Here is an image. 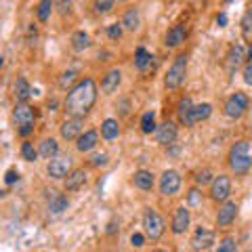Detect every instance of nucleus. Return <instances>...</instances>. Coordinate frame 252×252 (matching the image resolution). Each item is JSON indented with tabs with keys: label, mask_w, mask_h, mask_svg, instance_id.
Returning a JSON list of instances; mask_svg holds the SVG:
<instances>
[{
	"label": "nucleus",
	"mask_w": 252,
	"mask_h": 252,
	"mask_svg": "<svg viewBox=\"0 0 252 252\" xmlns=\"http://www.w3.org/2000/svg\"><path fill=\"white\" fill-rule=\"evenodd\" d=\"M114 6H116V0H93V9H94V13H99V15L112 13Z\"/></svg>",
	"instance_id": "nucleus-32"
},
{
	"label": "nucleus",
	"mask_w": 252,
	"mask_h": 252,
	"mask_svg": "<svg viewBox=\"0 0 252 252\" xmlns=\"http://www.w3.org/2000/svg\"><path fill=\"white\" fill-rule=\"evenodd\" d=\"M53 6H55V0H40V2H38V6H36V15H38V19H40L42 23L51 19Z\"/></svg>",
	"instance_id": "nucleus-28"
},
{
	"label": "nucleus",
	"mask_w": 252,
	"mask_h": 252,
	"mask_svg": "<svg viewBox=\"0 0 252 252\" xmlns=\"http://www.w3.org/2000/svg\"><path fill=\"white\" fill-rule=\"evenodd\" d=\"M225 2H233V0H225Z\"/></svg>",
	"instance_id": "nucleus-49"
},
{
	"label": "nucleus",
	"mask_w": 252,
	"mask_h": 252,
	"mask_svg": "<svg viewBox=\"0 0 252 252\" xmlns=\"http://www.w3.org/2000/svg\"><path fill=\"white\" fill-rule=\"evenodd\" d=\"M202 202H204V195L198 187H193V189H189V193H187V206H202Z\"/></svg>",
	"instance_id": "nucleus-33"
},
{
	"label": "nucleus",
	"mask_w": 252,
	"mask_h": 252,
	"mask_svg": "<svg viewBox=\"0 0 252 252\" xmlns=\"http://www.w3.org/2000/svg\"><path fill=\"white\" fill-rule=\"evenodd\" d=\"M13 94H15V99H17V103H26L28 97L32 94L30 82H28L23 76H19L17 80H15V84H13Z\"/></svg>",
	"instance_id": "nucleus-23"
},
{
	"label": "nucleus",
	"mask_w": 252,
	"mask_h": 252,
	"mask_svg": "<svg viewBox=\"0 0 252 252\" xmlns=\"http://www.w3.org/2000/svg\"><path fill=\"white\" fill-rule=\"evenodd\" d=\"M227 164L233 175L244 177L248 175L252 168V147L248 141H235L229 149V158H227Z\"/></svg>",
	"instance_id": "nucleus-2"
},
{
	"label": "nucleus",
	"mask_w": 252,
	"mask_h": 252,
	"mask_svg": "<svg viewBox=\"0 0 252 252\" xmlns=\"http://www.w3.org/2000/svg\"><path fill=\"white\" fill-rule=\"evenodd\" d=\"M248 59H252V46H250V49H248Z\"/></svg>",
	"instance_id": "nucleus-46"
},
{
	"label": "nucleus",
	"mask_w": 252,
	"mask_h": 252,
	"mask_svg": "<svg viewBox=\"0 0 252 252\" xmlns=\"http://www.w3.org/2000/svg\"><path fill=\"white\" fill-rule=\"evenodd\" d=\"M231 195V179L227 175H217L215 181L210 183V200L215 202H227Z\"/></svg>",
	"instance_id": "nucleus-7"
},
{
	"label": "nucleus",
	"mask_w": 252,
	"mask_h": 252,
	"mask_svg": "<svg viewBox=\"0 0 252 252\" xmlns=\"http://www.w3.org/2000/svg\"><path fill=\"white\" fill-rule=\"evenodd\" d=\"M122 32H124L122 23H112V26H107V36L112 38V40H120V38H122Z\"/></svg>",
	"instance_id": "nucleus-37"
},
{
	"label": "nucleus",
	"mask_w": 252,
	"mask_h": 252,
	"mask_svg": "<svg viewBox=\"0 0 252 252\" xmlns=\"http://www.w3.org/2000/svg\"><path fill=\"white\" fill-rule=\"evenodd\" d=\"M235 217H238V204H235L233 200H227L220 204V208L217 212V225L219 227H229Z\"/></svg>",
	"instance_id": "nucleus-14"
},
{
	"label": "nucleus",
	"mask_w": 252,
	"mask_h": 252,
	"mask_svg": "<svg viewBox=\"0 0 252 252\" xmlns=\"http://www.w3.org/2000/svg\"><path fill=\"white\" fill-rule=\"evenodd\" d=\"M13 122H15V126H17V132L21 137H30L32 132H34V124H36L34 107L28 105V103H15Z\"/></svg>",
	"instance_id": "nucleus-3"
},
{
	"label": "nucleus",
	"mask_w": 252,
	"mask_h": 252,
	"mask_svg": "<svg viewBox=\"0 0 252 252\" xmlns=\"http://www.w3.org/2000/svg\"><path fill=\"white\" fill-rule=\"evenodd\" d=\"M143 229H145V235L149 240H160L164 235V229H166V225H164V219L160 217V212L156 208H145L143 212Z\"/></svg>",
	"instance_id": "nucleus-5"
},
{
	"label": "nucleus",
	"mask_w": 252,
	"mask_h": 252,
	"mask_svg": "<svg viewBox=\"0 0 252 252\" xmlns=\"http://www.w3.org/2000/svg\"><path fill=\"white\" fill-rule=\"evenodd\" d=\"M244 82H246L248 86H252V61L244 65Z\"/></svg>",
	"instance_id": "nucleus-42"
},
{
	"label": "nucleus",
	"mask_w": 252,
	"mask_h": 252,
	"mask_svg": "<svg viewBox=\"0 0 252 252\" xmlns=\"http://www.w3.org/2000/svg\"><path fill=\"white\" fill-rule=\"evenodd\" d=\"M120 84H122V72L118 67H112L107 69L103 80H101V91H103V94H114L120 89Z\"/></svg>",
	"instance_id": "nucleus-16"
},
{
	"label": "nucleus",
	"mask_w": 252,
	"mask_h": 252,
	"mask_svg": "<svg viewBox=\"0 0 252 252\" xmlns=\"http://www.w3.org/2000/svg\"><path fill=\"white\" fill-rule=\"evenodd\" d=\"M242 30H244V34H248V32L252 30V9H248L246 13H244V17H242Z\"/></svg>",
	"instance_id": "nucleus-40"
},
{
	"label": "nucleus",
	"mask_w": 252,
	"mask_h": 252,
	"mask_svg": "<svg viewBox=\"0 0 252 252\" xmlns=\"http://www.w3.org/2000/svg\"><path fill=\"white\" fill-rule=\"evenodd\" d=\"M51 179H65L69 172H72V158L69 156H55L53 160H49V166H46Z\"/></svg>",
	"instance_id": "nucleus-8"
},
{
	"label": "nucleus",
	"mask_w": 252,
	"mask_h": 252,
	"mask_svg": "<svg viewBox=\"0 0 252 252\" xmlns=\"http://www.w3.org/2000/svg\"><path fill=\"white\" fill-rule=\"evenodd\" d=\"M101 137L105 141H114V139L120 137V124H118V120L107 118V120L101 122Z\"/></svg>",
	"instance_id": "nucleus-24"
},
{
	"label": "nucleus",
	"mask_w": 252,
	"mask_h": 252,
	"mask_svg": "<svg viewBox=\"0 0 252 252\" xmlns=\"http://www.w3.org/2000/svg\"><path fill=\"white\" fill-rule=\"evenodd\" d=\"M215 244V231L208 229V227H198L191 235V248L195 252H206L212 248Z\"/></svg>",
	"instance_id": "nucleus-9"
},
{
	"label": "nucleus",
	"mask_w": 252,
	"mask_h": 252,
	"mask_svg": "<svg viewBox=\"0 0 252 252\" xmlns=\"http://www.w3.org/2000/svg\"><path fill=\"white\" fill-rule=\"evenodd\" d=\"M181 189V175L177 170H164L160 177V193L162 195H177Z\"/></svg>",
	"instance_id": "nucleus-10"
},
{
	"label": "nucleus",
	"mask_w": 252,
	"mask_h": 252,
	"mask_svg": "<svg viewBox=\"0 0 252 252\" xmlns=\"http://www.w3.org/2000/svg\"><path fill=\"white\" fill-rule=\"evenodd\" d=\"M94 101H97V84L93 78H82L67 91L63 107L69 118H86L91 114Z\"/></svg>",
	"instance_id": "nucleus-1"
},
{
	"label": "nucleus",
	"mask_w": 252,
	"mask_h": 252,
	"mask_svg": "<svg viewBox=\"0 0 252 252\" xmlns=\"http://www.w3.org/2000/svg\"><path fill=\"white\" fill-rule=\"evenodd\" d=\"M107 160H109V156H107L105 152H101V154H94V156L91 158V166H94V168H99V166H105V164H107Z\"/></svg>",
	"instance_id": "nucleus-39"
},
{
	"label": "nucleus",
	"mask_w": 252,
	"mask_h": 252,
	"mask_svg": "<svg viewBox=\"0 0 252 252\" xmlns=\"http://www.w3.org/2000/svg\"><path fill=\"white\" fill-rule=\"evenodd\" d=\"M154 183H156V179L152 175V170L141 168L132 175V185H135L137 189H141V191H149V189L154 187Z\"/></svg>",
	"instance_id": "nucleus-21"
},
{
	"label": "nucleus",
	"mask_w": 252,
	"mask_h": 252,
	"mask_svg": "<svg viewBox=\"0 0 252 252\" xmlns=\"http://www.w3.org/2000/svg\"><path fill=\"white\" fill-rule=\"evenodd\" d=\"M69 42H72V49L76 53H84L86 49H91V36L86 34L84 30H78L72 34V38H69Z\"/></svg>",
	"instance_id": "nucleus-25"
},
{
	"label": "nucleus",
	"mask_w": 252,
	"mask_h": 252,
	"mask_svg": "<svg viewBox=\"0 0 252 252\" xmlns=\"http://www.w3.org/2000/svg\"><path fill=\"white\" fill-rule=\"evenodd\" d=\"M152 55H149L143 46H139L137 49V53H135V67L139 69V72H143V69H147V65L152 63Z\"/></svg>",
	"instance_id": "nucleus-29"
},
{
	"label": "nucleus",
	"mask_w": 252,
	"mask_h": 252,
	"mask_svg": "<svg viewBox=\"0 0 252 252\" xmlns=\"http://www.w3.org/2000/svg\"><path fill=\"white\" fill-rule=\"evenodd\" d=\"M38 154L46 160H53L55 156H59V143L55 139H44L40 143V149H38Z\"/></svg>",
	"instance_id": "nucleus-27"
},
{
	"label": "nucleus",
	"mask_w": 252,
	"mask_h": 252,
	"mask_svg": "<svg viewBox=\"0 0 252 252\" xmlns=\"http://www.w3.org/2000/svg\"><path fill=\"white\" fill-rule=\"evenodd\" d=\"M118 2H128V0H118Z\"/></svg>",
	"instance_id": "nucleus-48"
},
{
	"label": "nucleus",
	"mask_w": 252,
	"mask_h": 252,
	"mask_svg": "<svg viewBox=\"0 0 252 252\" xmlns=\"http://www.w3.org/2000/svg\"><path fill=\"white\" fill-rule=\"evenodd\" d=\"M187 38V32L183 26H172L168 32H166V38H164V44L168 46V49H177V46H181L185 42Z\"/></svg>",
	"instance_id": "nucleus-20"
},
{
	"label": "nucleus",
	"mask_w": 252,
	"mask_h": 252,
	"mask_svg": "<svg viewBox=\"0 0 252 252\" xmlns=\"http://www.w3.org/2000/svg\"><path fill=\"white\" fill-rule=\"evenodd\" d=\"M210 114H212V105H210V103H200V105H193V120H195V122L208 120Z\"/></svg>",
	"instance_id": "nucleus-31"
},
{
	"label": "nucleus",
	"mask_w": 252,
	"mask_h": 252,
	"mask_svg": "<svg viewBox=\"0 0 252 252\" xmlns=\"http://www.w3.org/2000/svg\"><path fill=\"white\" fill-rule=\"evenodd\" d=\"M82 120H84V118H67V120H63V124L59 126L61 139L78 141V137L82 135Z\"/></svg>",
	"instance_id": "nucleus-13"
},
{
	"label": "nucleus",
	"mask_w": 252,
	"mask_h": 252,
	"mask_svg": "<svg viewBox=\"0 0 252 252\" xmlns=\"http://www.w3.org/2000/svg\"><path fill=\"white\" fill-rule=\"evenodd\" d=\"M187 55L181 53L175 57V61H172V65L168 67L166 76H164V86L170 91H177L181 84L185 82V76H187Z\"/></svg>",
	"instance_id": "nucleus-4"
},
{
	"label": "nucleus",
	"mask_w": 252,
	"mask_h": 252,
	"mask_svg": "<svg viewBox=\"0 0 252 252\" xmlns=\"http://www.w3.org/2000/svg\"><path fill=\"white\" fill-rule=\"evenodd\" d=\"M19 181V172L15 170V168H11V170H6V175H4V183L6 185H13V183H17Z\"/></svg>",
	"instance_id": "nucleus-41"
},
{
	"label": "nucleus",
	"mask_w": 252,
	"mask_h": 252,
	"mask_svg": "<svg viewBox=\"0 0 252 252\" xmlns=\"http://www.w3.org/2000/svg\"><path fill=\"white\" fill-rule=\"evenodd\" d=\"M76 80V72H72V69H67V72H63L61 74V78H59V86H61V89L63 91H69V89H72V82Z\"/></svg>",
	"instance_id": "nucleus-36"
},
{
	"label": "nucleus",
	"mask_w": 252,
	"mask_h": 252,
	"mask_svg": "<svg viewBox=\"0 0 252 252\" xmlns=\"http://www.w3.org/2000/svg\"><path fill=\"white\" fill-rule=\"evenodd\" d=\"M21 158L26 162H36V158H38V152L34 149V145L30 143V141H26V143L21 145Z\"/></svg>",
	"instance_id": "nucleus-34"
},
{
	"label": "nucleus",
	"mask_w": 252,
	"mask_h": 252,
	"mask_svg": "<svg viewBox=\"0 0 252 252\" xmlns=\"http://www.w3.org/2000/svg\"><path fill=\"white\" fill-rule=\"evenodd\" d=\"M122 26H124V30H128V32H137L141 28V13H139L137 6L126 9L124 17H122Z\"/></svg>",
	"instance_id": "nucleus-22"
},
{
	"label": "nucleus",
	"mask_w": 252,
	"mask_h": 252,
	"mask_svg": "<svg viewBox=\"0 0 252 252\" xmlns=\"http://www.w3.org/2000/svg\"><path fill=\"white\" fill-rule=\"evenodd\" d=\"M55 2H57V6H59L61 13H65V11L69 9V4H72V0H55Z\"/></svg>",
	"instance_id": "nucleus-44"
},
{
	"label": "nucleus",
	"mask_w": 252,
	"mask_h": 252,
	"mask_svg": "<svg viewBox=\"0 0 252 252\" xmlns=\"http://www.w3.org/2000/svg\"><path fill=\"white\" fill-rule=\"evenodd\" d=\"M152 252H168V250H152Z\"/></svg>",
	"instance_id": "nucleus-47"
},
{
	"label": "nucleus",
	"mask_w": 252,
	"mask_h": 252,
	"mask_svg": "<svg viewBox=\"0 0 252 252\" xmlns=\"http://www.w3.org/2000/svg\"><path fill=\"white\" fill-rule=\"evenodd\" d=\"M217 23H219V28H225L227 26V15L225 13H219L217 15Z\"/></svg>",
	"instance_id": "nucleus-45"
},
{
	"label": "nucleus",
	"mask_w": 252,
	"mask_h": 252,
	"mask_svg": "<svg viewBox=\"0 0 252 252\" xmlns=\"http://www.w3.org/2000/svg\"><path fill=\"white\" fill-rule=\"evenodd\" d=\"M130 244H132L135 248H141V246L145 244V238H143L141 233H132V235H130Z\"/></svg>",
	"instance_id": "nucleus-43"
},
{
	"label": "nucleus",
	"mask_w": 252,
	"mask_h": 252,
	"mask_svg": "<svg viewBox=\"0 0 252 252\" xmlns=\"http://www.w3.org/2000/svg\"><path fill=\"white\" fill-rule=\"evenodd\" d=\"M156 114L154 112H145L143 116H141V130L145 132V135H152V132H156Z\"/></svg>",
	"instance_id": "nucleus-30"
},
{
	"label": "nucleus",
	"mask_w": 252,
	"mask_h": 252,
	"mask_svg": "<svg viewBox=\"0 0 252 252\" xmlns=\"http://www.w3.org/2000/svg\"><path fill=\"white\" fill-rule=\"evenodd\" d=\"M217 252H238V246H235V240L233 238H223L219 242V246H217Z\"/></svg>",
	"instance_id": "nucleus-35"
},
{
	"label": "nucleus",
	"mask_w": 252,
	"mask_h": 252,
	"mask_svg": "<svg viewBox=\"0 0 252 252\" xmlns=\"http://www.w3.org/2000/svg\"><path fill=\"white\" fill-rule=\"evenodd\" d=\"M156 141L160 145H172L177 141V135H179V128H177V124L175 122H170V120H166V122H162L160 126L156 128Z\"/></svg>",
	"instance_id": "nucleus-11"
},
{
	"label": "nucleus",
	"mask_w": 252,
	"mask_h": 252,
	"mask_svg": "<svg viewBox=\"0 0 252 252\" xmlns=\"http://www.w3.org/2000/svg\"><path fill=\"white\" fill-rule=\"evenodd\" d=\"M86 179H89V175H86L84 168L72 170V172H69V175L65 177V191H78L80 187L86 185Z\"/></svg>",
	"instance_id": "nucleus-19"
},
{
	"label": "nucleus",
	"mask_w": 252,
	"mask_h": 252,
	"mask_svg": "<svg viewBox=\"0 0 252 252\" xmlns=\"http://www.w3.org/2000/svg\"><path fill=\"white\" fill-rule=\"evenodd\" d=\"M97 143H99V132L97 130H84L80 137H78V141H76V149L80 154H89V152H93L94 147H97Z\"/></svg>",
	"instance_id": "nucleus-18"
},
{
	"label": "nucleus",
	"mask_w": 252,
	"mask_h": 252,
	"mask_svg": "<svg viewBox=\"0 0 252 252\" xmlns=\"http://www.w3.org/2000/svg\"><path fill=\"white\" fill-rule=\"evenodd\" d=\"M215 181V175H212L210 170H202V172H198V177H195V183L198 185H208V183H212Z\"/></svg>",
	"instance_id": "nucleus-38"
},
{
	"label": "nucleus",
	"mask_w": 252,
	"mask_h": 252,
	"mask_svg": "<svg viewBox=\"0 0 252 252\" xmlns=\"http://www.w3.org/2000/svg\"><path fill=\"white\" fill-rule=\"evenodd\" d=\"M250 107V99L246 93H233L229 99L225 101V116L229 118V120H240V118L246 114V109Z\"/></svg>",
	"instance_id": "nucleus-6"
},
{
	"label": "nucleus",
	"mask_w": 252,
	"mask_h": 252,
	"mask_svg": "<svg viewBox=\"0 0 252 252\" xmlns=\"http://www.w3.org/2000/svg\"><path fill=\"white\" fill-rule=\"evenodd\" d=\"M67 206H69V200L65 198V195H61V193H55L53 198L49 200V212L51 215H61L63 210H67Z\"/></svg>",
	"instance_id": "nucleus-26"
},
{
	"label": "nucleus",
	"mask_w": 252,
	"mask_h": 252,
	"mask_svg": "<svg viewBox=\"0 0 252 252\" xmlns=\"http://www.w3.org/2000/svg\"><path fill=\"white\" fill-rule=\"evenodd\" d=\"M189 220H191V215H189L187 206H179L172 212V220H170V231L175 235L185 233V229L189 227Z\"/></svg>",
	"instance_id": "nucleus-12"
},
{
	"label": "nucleus",
	"mask_w": 252,
	"mask_h": 252,
	"mask_svg": "<svg viewBox=\"0 0 252 252\" xmlns=\"http://www.w3.org/2000/svg\"><path fill=\"white\" fill-rule=\"evenodd\" d=\"M244 59H248V55L244 53V46L242 44H235L229 49V53H227L225 57V67L229 74H235V69H240L244 65Z\"/></svg>",
	"instance_id": "nucleus-15"
},
{
	"label": "nucleus",
	"mask_w": 252,
	"mask_h": 252,
	"mask_svg": "<svg viewBox=\"0 0 252 252\" xmlns=\"http://www.w3.org/2000/svg\"><path fill=\"white\" fill-rule=\"evenodd\" d=\"M177 116H179L181 124L187 126V128H191V126L195 124V120H193V103H191V99H189V97H183L179 101Z\"/></svg>",
	"instance_id": "nucleus-17"
}]
</instances>
